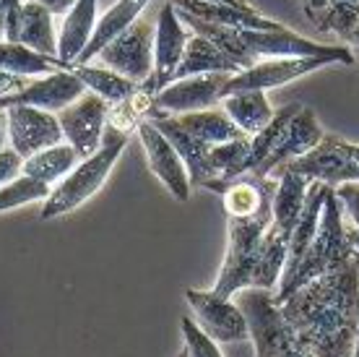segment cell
I'll return each instance as SVG.
<instances>
[{"label": "cell", "mask_w": 359, "mask_h": 357, "mask_svg": "<svg viewBox=\"0 0 359 357\" xmlns=\"http://www.w3.org/2000/svg\"><path fill=\"white\" fill-rule=\"evenodd\" d=\"M53 188L39 183L34 178H27V175H18L16 180H11L0 188V212H8V209H18L24 204H32V201H45L50 196Z\"/></svg>", "instance_id": "31"}, {"label": "cell", "mask_w": 359, "mask_h": 357, "mask_svg": "<svg viewBox=\"0 0 359 357\" xmlns=\"http://www.w3.org/2000/svg\"><path fill=\"white\" fill-rule=\"evenodd\" d=\"M333 190H336V196L341 201L346 224L359 230V183H344V186L333 188Z\"/></svg>", "instance_id": "33"}, {"label": "cell", "mask_w": 359, "mask_h": 357, "mask_svg": "<svg viewBox=\"0 0 359 357\" xmlns=\"http://www.w3.org/2000/svg\"><path fill=\"white\" fill-rule=\"evenodd\" d=\"M193 321L216 344H237L250 339V326L243 308L232 297L216 295L214 290H185Z\"/></svg>", "instance_id": "8"}, {"label": "cell", "mask_w": 359, "mask_h": 357, "mask_svg": "<svg viewBox=\"0 0 359 357\" xmlns=\"http://www.w3.org/2000/svg\"><path fill=\"white\" fill-rule=\"evenodd\" d=\"M331 58H273V60H261L255 63L252 68L229 76L224 86V97L237 94V91H269L278 89L284 84L302 79L307 73L318 71L331 65Z\"/></svg>", "instance_id": "13"}, {"label": "cell", "mask_w": 359, "mask_h": 357, "mask_svg": "<svg viewBox=\"0 0 359 357\" xmlns=\"http://www.w3.org/2000/svg\"><path fill=\"white\" fill-rule=\"evenodd\" d=\"M151 0H117L115 6L104 13L102 18H97V27H94V34H91L89 45L83 47V53L79 55V65L83 63H94L97 60V55L104 50V47L120 37L126 29H130L141 18V13L146 11Z\"/></svg>", "instance_id": "21"}, {"label": "cell", "mask_w": 359, "mask_h": 357, "mask_svg": "<svg viewBox=\"0 0 359 357\" xmlns=\"http://www.w3.org/2000/svg\"><path fill=\"white\" fill-rule=\"evenodd\" d=\"M18 42L34 53L57 58V32L53 24V13L34 0H24V18H21Z\"/></svg>", "instance_id": "27"}, {"label": "cell", "mask_w": 359, "mask_h": 357, "mask_svg": "<svg viewBox=\"0 0 359 357\" xmlns=\"http://www.w3.org/2000/svg\"><path fill=\"white\" fill-rule=\"evenodd\" d=\"M351 357H359V334H357V342H354V352H351Z\"/></svg>", "instance_id": "42"}, {"label": "cell", "mask_w": 359, "mask_h": 357, "mask_svg": "<svg viewBox=\"0 0 359 357\" xmlns=\"http://www.w3.org/2000/svg\"><path fill=\"white\" fill-rule=\"evenodd\" d=\"M97 60L138 86L146 84L154 71V24L138 18L97 55Z\"/></svg>", "instance_id": "9"}, {"label": "cell", "mask_w": 359, "mask_h": 357, "mask_svg": "<svg viewBox=\"0 0 359 357\" xmlns=\"http://www.w3.org/2000/svg\"><path fill=\"white\" fill-rule=\"evenodd\" d=\"M34 3H39L42 8H47L53 16H65V13L76 6V0H34Z\"/></svg>", "instance_id": "36"}, {"label": "cell", "mask_w": 359, "mask_h": 357, "mask_svg": "<svg viewBox=\"0 0 359 357\" xmlns=\"http://www.w3.org/2000/svg\"><path fill=\"white\" fill-rule=\"evenodd\" d=\"M357 250L351 245L349 238V224L344 216L341 201L336 196V190L328 188L325 190L323 212H320V224H318V233H315L313 242L307 253L302 256L299 266L289 274L287 279H281L273 292V300H284L287 295H292L297 287L307 285L313 279L323 277L328 271H333L336 266H341L344 261H349Z\"/></svg>", "instance_id": "3"}, {"label": "cell", "mask_w": 359, "mask_h": 357, "mask_svg": "<svg viewBox=\"0 0 359 357\" xmlns=\"http://www.w3.org/2000/svg\"><path fill=\"white\" fill-rule=\"evenodd\" d=\"M281 170H294L310 183H325L339 188L344 183H359V143H351L341 136L325 134L313 152L289 162Z\"/></svg>", "instance_id": "7"}, {"label": "cell", "mask_w": 359, "mask_h": 357, "mask_svg": "<svg viewBox=\"0 0 359 357\" xmlns=\"http://www.w3.org/2000/svg\"><path fill=\"white\" fill-rule=\"evenodd\" d=\"M276 305L313 357H351L359 334V253Z\"/></svg>", "instance_id": "1"}, {"label": "cell", "mask_w": 359, "mask_h": 357, "mask_svg": "<svg viewBox=\"0 0 359 357\" xmlns=\"http://www.w3.org/2000/svg\"><path fill=\"white\" fill-rule=\"evenodd\" d=\"M130 141V134H123L117 128H109L102 136V146L97 152L81 160L76 167H73L68 175H65L57 186L50 190V196L42 201V212H39V219H57L63 214H71L79 206H83L94 193H99V188L107 183L109 172L117 164L123 149Z\"/></svg>", "instance_id": "4"}, {"label": "cell", "mask_w": 359, "mask_h": 357, "mask_svg": "<svg viewBox=\"0 0 359 357\" xmlns=\"http://www.w3.org/2000/svg\"><path fill=\"white\" fill-rule=\"evenodd\" d=\"M81 94H86V86H83L81 79L76 73L55 71V73H47V76L29 79V84L21 91L0 97V110L24 105V108H39L57 115L60 110L73 105Z\"/></svg>", "instance_id": "15"}, {"label": "cell", "mask_w": 359, "mask_h": 357, "mask_svg": "<svg viewBox=\"0 0 359 357\" xmlns=\"http://www.w3.org/2000/svg\"><path fill=\"white\" fill-rule=\"evenodd\" d=\"M201 73H240L237 63L229 60L219 47L201 34H190L188 47L182 53V60H180L177 71L172 76V81L188 79V76H201Z\"/></svg>", "instance_id": "22"}, {"label": "cell", "mask_w": 359, "mask_h": 357, "mask_svg": "<svg viewBox=\"0 0 359 357\" xmlns=\"http://www.w3.org/2000/svg\"><path fill=\"white\" fill-rule=\"evenodd\" d=\"M305 18L323 34L339 37L341 42L359 27V0H328L320 11H302Z\"/></svg>", "instance_id": "29"}, {"label": "cell", "mask_w": 359, "mask_h": 357, "mask_svg": "<svg viewBox=\"0 0 359 357\" xmlns=\"http://www.w3.org/2000/svg\"><path fill=\"white\" fill-rule=\"evenodd\" d=\"M232 73H201L188 79L172 81L154 97V110L164 115H185V112H201L222 105L224 86Z\"/></svg>", "instance_id": "12"}, {"label": "cell", "mask_w": 359, "mask_h": 357, "mask_svg": "<svg viewBox=\"0 0 359 357\" xmlns=\"http://www.w3.org/2000/svg\"><path fill=\"white\" fill-rule=\"evenodd\" d=\"M224 3H234V6H250L248 0H224Z\"/></svg>", "instance_id": "41"}, {"label": "cell", "mask_w": 359, "mask_h": 357, "mask_svg": "<svg viewBox=\"0 0 359 357\" xmlns=\"http://www.w3.org/2000/svg\"><path fill=\"white\" fill-rule=\"evenodd\" d=\"M180 329H182V339H185V349H188L190 357H224L219 344L214 339H208L190 316H185L180 321Z\"/></svg>", "instance_id": "32"}, {"label": "cell", "mask_w": 359, "mask_h": 357, "mask_svg": "<svg viewBox=\"0 0 359 357\" xmlns=\"http://www.w3.org/2000/svg\"><path fill=\"white\" fill-rule=\"evenodd\" d=\"M190 32L182 18H180L177 8L172 3H164L159 16L154 21V71L151 79L141 84L149 94H159L164 86L172 84V76L177 71L180 60H182V53L188 47Z\"/></svg>", "instance_id": "10"}, {"label": "cell", "mask_w": 359, "mask_h": 357, "mask_svg": "<svg viewBox=\"0 0 359 357\" xmlns=\"http://www.w3.org/2000/svg\"><path fill=\"white\" fill-rule=\"evenodd\" d=\"M299 108H302V105H287V108L276 110L273 120L263 128L261 134L250 136V149H248V160H245V175H248V172H255L263 162L273 154V149L278 146L281 136L287 131V125L292 123V117L297 115Z\"/></svg>", "instance_id": "30"}, {"label": "cell", "mask_w": 359, "mask_h": 357, "mask_svg": "<svg viewBox=\"0 0 359 357\" xmlns=\"http://www.w3.org/2000/svg\"><path fill=\"white\" fill-rule=\"evenodd\" d=\"M109 105L97 94H81L73 105L57 112V123L63 128L65 143H71L81 160L91 157L102 146V136L107 131Z\"/></svg>", "instance_id": "11"}, {"label": "cell", "mask_w": 359, "mask_h": 357, "mask_svg": "<svg viewBox=\"0 0 359 357\" xmlns=\"http://www.w3.org/2000/svg\"><path fill=\"white\" fill-rule=\"evenodd\" d=\"M177 357H190V355H188V349H182V352H180Z\"/></svg>", "instance_id": "43"}, {"label": "cell", "mask_w": 359, "mask_h": 357, "mask_svg": "<svg viewBox=\"0 0 359 357\" xmlns=\"http://www.w3.org/2000/svg\"><path fill=\"white\" fill-rule=\"evenodd\" d=\"M135 134L141 138V146H144L146 162H149L151 172L159 178V183L170 190L172 196L185 204L190 198L193 183H190L188 167H185L182 157L177 154V149L167 141V136L151 120H144V123L135 128Z\"/></svg>", "instance_id": "16"}, {"label": "cell", "mask_w": 359, "mask_h": 357, "mask_svg": "<svg viewBox=\"0 0 359 357\" xmlns=\"http://www.w3.org/2000/svg\"><path fill=\"white\" fill-rule=\"evenodd\" d=\"M234 297H237L234 303L243 308L248 326H250L255 357H313L299 344L294 331L289 329V323L284 321V316L273 300V292L248 287Z\"/></svg>", "instance_id": "6"}, {"label": "cell", "mask_w": 359, "mask_h": 357, "mask_svg": "<svg viewBox=\"0 0 359 357\" xmlns=\"http://www.w3.org/2000/svg\"><path fill=\"white\" fill-rule=\"evenodd\" d=\"M21 167H24V160L11 146L0 149V188L11 183V180H16L21 175Z\"/></svg>", "instance_id": "34"}, {"label": "cell", "mask_w": 359, "mask_h": 357, "mask_svg": "<svg viewBox=\"0 0 359 357\" xmlns=\"http://www.w3.org/2000/svg\"><path fill=\"white\" fill-rule=\"evenodd\" d=\"M323 125H320V120H318V115H315L310 108H302L297 110V115L292 117V123L287 125V131H284V136H281V141H278V146L273 149V154H271L269 160L263 162L258 170L252 172V175H261V178H273L281 167H287L289 162L299 160V157H305V154H310L318 146V143L323 141Z\"/></svg>", "instance_id": "17"}, {"label": "cell", "mask_w": 359, "mask_h": 357, "mask_svg": "<svg viewBox=\"0 0 359 357\" xmlns=\"http://www.w3.org/2000/svg\"><path fill=\"white\" fill-rule=\"evenodd\" d=\"M6 115H8V146L21 160H29L36 152H45L50 146L65 141L55 112L18 105L6 110Z\"/></svg>", "instance_id": "14"}, {"label": "cell", "mask_w": 359, "mask_h": 357, "mask_svg": "<svg viewBox=\"0 0 359 357\" xmlns=\"http://www.w3.org/2000/svg\"><path fill=\"white\" fill-rule=\"evenodd\" d=\"M344 47H346V50H349V53H351V58H354V63H359V27L354 29V32H351L349 39L344 42Z\"/></svg>", "instance_id": "37"}, {"label": "cell", "mask_w": 359, "mask_h": 357, "mask_svg": "<svg viewBox=\"0 0 359 357\" xmlns=\"http://www.w3.org/2000/svg\"><path fill=\"white\" fill-rule=\"evenodd\" d=\"M79 162H81L79 152L73 149L71 143L63 141V143H57V146H50L45 152H36L34 157L24 160L21 175L34 178V180H39V183H45V186L55 188Z\"/></svg>", "instance_id": "25"}, {"label": "cell", "mask_w": 359, "mask_h": 357, "mask_svg": "<svg viewBox=\"0 0 359 357\" xmlns=\"http://www.w3.org/2000/svg\"><path fill=\"white\" fill-rule=\"evenodd\" d=\"M299 3H302V11H320L328 0H299Z\"/></svg>", "instance_id": "39"}, {"label": "cell", "mask_w": 359, "mask_h": 357, "mask_svg": "<svg viewBox=\"0 0 359 357\" xmlns=\"http://www.w3.org/2000/svg\"><path fill=\"white\" fill-rule=\"evenodd\" d=\"M149 120H151V123L167 136V141L177 149V154L182 157L185 167H188L193 188H206L211 180H216V172H214V167H211V146H206L203 141H198L196 136H190L188 131L177 123L175 115H164V112L151 110Z\"/></svg>", "instance_id": "18"}, {"label": "cell", "mask_w": 359, "mask_h": 357, "mask_svg": "<svg viewBox=\"0 0 359 357\" xmlns=\"http://www.w3.org/2000/svg\"><path fill=\"white\" fill-rule=\"evenodd\" d=\"M177 13L190 32L211 39L229 60L237 63L240 71L252 68L261 60H273V58H331L341 65L354 63L346 47L320 45V42H313L307 37L297 34L292 29H229L193 18L182 11H177Z\"/></svg>", "instance_id": "2"}, {"label": "cell", "mask_w": 359, "mask_h": 357, "mask_svg": "<svg viewBox=\"0 0 359 357\" xmlns=\"http://www.w3.org/2000/svg\"><path fill=\"white\" fill-rule=\"evenodd\" d=\"M0 71L16 73V76H27V79H36V76H47L55 71H68V65L60 63L57 58L50 55L34 53L21 42H0Z\"/></svg>", "instance_id": "28"}, {"label": "cell", "mask_w": 359, "mask_h": 357, "mask_svg": "<svg viewBox=\"0 0 359 357\" xmlns=\"http://www.w3.org/2000/svg\"><path fill=\"white\" fill-rule=\"evenodd\" d=\"M271 209L245 219H226V256L214 285L216 295L234 297L252 285L263 235L271 224Z\"/></svg>", "instance_id": "5"}, {"label": "cell", "mask_w": 359, "mask_h": 357, "mask_svg": "<svg viewBox=\"0 0 359 357\" xmlns=\"http://www.w3.org/2000/svg\"><path fill=\"white\" fill-rule=\"evenodd\" d=\"M222 110L245 136L261 134L276 115V110L271 108L266 91H237V94H229V97L222 99Z\"/></svg>", "instance_id": "23"}, {"label": "cell", "mask_w": 359, "mask_h": 357, "mask_svg": "<svg viewBox=\"0 0 359 357\" xmlns=\"http://www.w3.org/2000/svg\"><path fill=\"white\" fill-rule=\"evenodd\" d=\"M29 84L27 76H16V73H6L0 71V97L6 94H13V91H21Z\"/></svg>", "instance_id": "35"}, {"label": "cell", "mask_w": 359, "mask_h": 357, "mask_svg": "<svg viewBox=\"0 0 359 357\" xmlns=\"http://www.w3.org/2000/svg\"><path fill=\"white\" fill-rule=\"evenodd\" d=\"M68 71H73L81 79L86 91L102 97L107 105H117V102H123V99H128L130 94L138 91V84L128 81L126 76H120V73L109 71L107 65H102V63H99V65H94V63H83V65L73 63Z\"/></svg>", "instance_id": "26"}, {"label": "cell", "mask_w": 359, "mask_h": 357, "mask_svg": "<svg viewBox=\"0 0 359 357\" xmlns=\"http://www.w3.org/2000/svg\"><path fill=\"white\" fill-rule=\"evenodd\" d=\"M8 146V115L6 110H0V149Z\"/></svg>", "instance_id": "38"}, {"label": "cell", "mask_w": 359, "mask_h": 357, "mask_svg": "<svg viewBox=\"0 0 359 357\" xmlns=\"http://www.w3.org/2000/svg\"><path fill=\"white\" fill-rule=\"evenodd\" d=\"M6 39V0H0V42Z\"/></svg>", "instance_id": "40"}, {"label": "cell", "mask_w": 359, "mask_h": 357, "mask_svg": "<svg viewBox=\"0 0 359 357\" xmlns=\"http://www.w3.org/2000/svg\"><path fill=\"white\" fill-rule=\"evenodd\" d=\"M97 3L99 0H76L68 13L63 16L60 32H57V60L71 68L89 45L94 27H97Z\"/></svg>", "instance_id": "20"}, {"label": "cell", "mask_w": 359, "mask_h": 357, "mask_svg": "<svg viewBox=\"0 0 359 357\" xmlns=\"http://www.w3.org/2000/svg\"><path fill=\"white\" fill-rule=\"evenodd\" d=\"M175 117H177V123L190 136H196L198 141H203L206 146H219V143L245 138V134L229 120V115L222 108L201 110V112H185V115H175Z\"/></svg>", "instance_id": "24"}, {"label": "cell", "mask_w": 359, "mask_h": 357, "mask_svg": "<svg viewBox=\"0 0 359 357\" xmlns=\"http://www.w3.org/2000/svg\"><path fill=\"white\" fill-rule=\"evenodd\" d=\"M172 6L193 18L229 29H287L273 18L263 16L252 6H234L224 0H170Z\"/></svg>", "instance_id": "19"}]
</instances>
